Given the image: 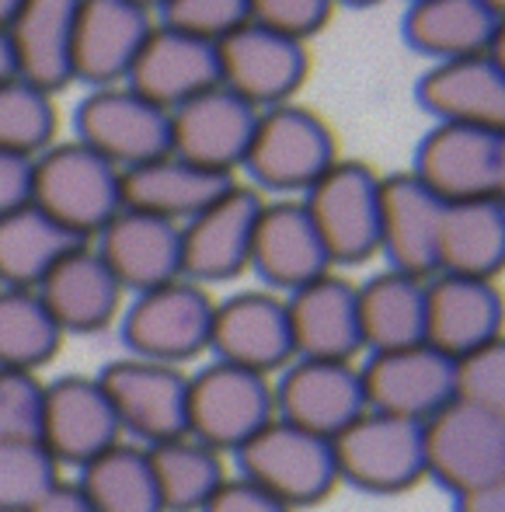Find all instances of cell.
<instances>
[{
  "mask_svg": "<svg viewBox=\"0 0 505 512\" xmlns=\"http://www.w3.org/2000/svg\"><path fill=\"white\" fill-rule=\"evenodd\" d=\"M338 157V136L328 119L300 102H286L258 112L241 171L262 196L300 199Z\"/></svg>",
  "mask_w": 505,
  "mask_h": 512,
  "instance_id": "cell-1",
  "label": "cell"
},
{
  "mask_svg": "<svg viewBox=\"0 0 505 512\" xmlns=\"http://www.w3.org/2000/svg\"><path fill=\"white\" fill-rule=\"evenodd\" d=\"M32 203L81 241H95L122 209V171L81 140H56L35 157Z\"/></svg>",
  "mask_w": 505,
  "mask_h": 512,
  "instance_id": "cell-2",
  "label": "cell"
},
{
  "mask_svg": "<svg viewBox=\"0 0 505 512\" xmlns=\"http://www.w3.org/2000/svg\"><path fill=\"white\" fill-rule=\"evenodd\" d=\"M335 269L380 255V175L366 161L338 157L300 196Z\"/></svg>",
  "mask_w": 505,
  "mask_h": 512,
  "instance_id": "cell-3",
  "label": "cell"
},
{
  "mask_svg": "<svg viewBox=\"0 0 505 512\" xmlns=\"http://www.w3.org/2000/svg\"><path fill=\"white\" fill-rule=\"evenodd\" d=\"M237 457V474L269 492L293 512L324 502L338 485V467L331 439L272 418L258 436H251Z\"/></svg>",
  "mask_w": 505,
  "mask_h": 512,
  "instance_id": "cell-4",
  "label": "cell"
},
{
  "mask_svg": "<svg viewBox=\"0 0 505 512\" xmlns=\"http://www.w3.org/2000/svg\"><path fill=\"white\" fill-rule=\"evenodd\" d=\"M216 300L206 286L192 279H171L147 293H136L122 307V342L129 356L150 359V363L178 366L192 363L209 352V331H213Z\"/></svg>",
  "mask_w": 505,
  "mask_h": 512,
  "instance_id": "cell-5",
  "label": "cell"
},
{
  "mask_svg": "<svg viewBox=\"0 0 505 512\" xmlns=\"http://www.w3.org/2000/svg\"><path fill=\"white\" fill-rule=\"evenodd\" d=\"M411 175L446 206L505 199V129L432 122L411 157Z\"/></svg>",
  "mask_w": 505,
  "mask_h": 512,
  "instance_id": "cell-6",
  "label": "cell"
},
{
  "mask_svg": "<svg viewBox=\"0 0 505 512\" xmlns=\"http://www.w3.org/2000/svg\"><path fill=\"white\" fill-rule=\"evenodd\" d=\"M74 140L91 147L119 171L171 154V112L147 102L126 81L88 88L74 105Z\"/></svg>",
  "mask_w": 505,
  "mask_h": 512,
  "instance_id": "cell-7",
  "label": "cell"
},
{
  "mask_svg": "<svg viewBox=\"0 0 505 512\" xmlns=\"http://www.w3.org/2000/svg\"><path fill=\"white\" fill-rule=\"evenodd\" d=\"M338 481L370 495H401L425 481L422 425L408 418H394L384 411H370L345 425L335 439Z\"/></svg>",
  "mask_w": 505,
  "mask_h": 512,
  "instance_id": "cell-8",
  "label": "cell"
},
{
  "mask_svg": "<svg viewBox=\"0 0 505 512\" xmlns=\"http://www.w3.org/2000/svg\"><path fill=\"white\" fill-rule=\"evenodd\" d=\"M425 478L450 495L505 481V415L450 401L422 422Z\"/></svg>",
  "mask_w": 505,
  "mask_h": 512,
  "instance_id": "cell-9",
  "label": "cell"
},
{
  "mask_svg": "<svg viewBox=\"0 0 505 512\" xmlns=\"http://www.w3.org/2000/svg\"><path fill=\"white\" fill-rule=\"evenodd\" d=\"M276 418L272 380L230 363H213L189 377V436L216 453H237Z\"/></svg>",
  "mask_w": 505,
  "mask_h": 512,
  "instance_id": "cell-10",
  "label": "cell"
},
{
  "mask_svg": "<svg viewBox=\"0 0 505 512\" xmlns=\"http://www.w3.org/2000/svg\"><path fill=\"white\" fill-rule=\"evenodd\" d=\"M216 60H220L223 88L258 112L297 102L300 88L310 77L307 42L258 21H244L237 32L216 42Z\"/></svg>",
  "mask_w": 505,
  "mask_h": 512,
  "instance_id": "cell-11",
  "label": "cell"
},
{
  "mask_svg": "<svg viewBox=\"0 0 505 512\" xmlns=\"http://www.w3.org/2000/svg\"><path fill=\"white\" fill-rule=\"evenodd\" d=\"M98 380L119 415L122 432L136 436L143 446L189 436V377L178 366L126 356L112 359Z\"/></svg>",
  "mask_w": 505,
  "mask_h": 512,
  "instance_id": "cell-12",
  "label": "cell"
},
{
  "mask_svg": "<svg viewBox=\"0 0 505 512\" xmlns=\"http://www.w3.org/2000/svg\"><path fill=\"white\" fill-rule=\"evenodd\" d=\"M265 196L234 182L216 203L182 223V276L199 286H220L251 269V241Z\"/></svg>",
  "mask_w": 505,
  "mask_h": 512,
  "instance_id": "cell-13",
  "label": "cell"
},
{
  "mask_svg": "<svg viewBox=\"0 0 505 512\" xmlns=\"http://www.w3.org/2000/svg\"><path fill=\"white\" fill-rule=\"evenodd\" d=\"M209 352L220 363L241 366L262 377L283 373L297 359L286 297L272 290H241L220 300L213 310Z\"/></svg>",
  "mask_w": 505,
  "mask_h": 512,
  "instance_id": "cell-14",
  "label": "cell"
},
{
  "mask_svg": "<svg viewBox=\"0 0 505 512\" xmlns=\"http://www.w3.org/2000/svg\"><path fill=\"white\" fill-rule=\"evenodd\" d=\"M122 436L126 432H122L119 415H115L98 377L70 373V377L46 384L39 439L60 467L81 471L98 453L122 443Z\"/></svg>",
  "mask_w": 505,
  "mask_h": 512,
  "instance_id": "cell-15",
  "label": "cell"
},
{
  "mask_svg": "<svg viewBox=\"0 0 505 512\" xmlns=\"http://www.w3.org/2000/svg\"><path fill=\"white\" fill-rule=\"evenodd\" d=\"M359 380H363L366 408L418 425L453 401V359L432 349L429 342L370 352V359L359 366Z\"/></svg>",
  "mask_w": 505,
  "mask_h": 512,
  "instance_id": "cell-16",
  "label": "cell"
},
{
  "mask_svg": "<svg viewBox=\"0 0 505 512\" xmlns=\"http://www.w3.org/2000/svg\"><path fill=\"white\" fill-rule=\"evenodd\" d=\"M255 122L258 108L216 84L171 112V154L216 175L237 178L248 157Z\"/></svg>",
  "mask_w": 505,
  "mask_h": 512,
  "instance_id": "cell-17",
  "label": "cell"
},
{
  "mask_svg": "<svg viewBox=\"0 0 505 512\" xmlns=\"http://www.w3.org/2000/svg\"><path fill=\"white\" fill-rule=\"evenodd\" d=\"M415 102L443 126L505 129V56L502 49L464 60L432 63L415 81Z\"/></svg>",
  "mask_w": 505,
  "mask_h": 512,
  "instance_id": "cell-18",
  "label": "cell"
},
{
  "mask_svg": "<svg viewBox=\"0 0 505 512\" xmlns=\"http://www.w3.org/2000/svg\"><path fill=\"white\" fill-rule=\"evenodd\" d=\"M154 25V14L136 7L133 0H81L70 53L74 84H122Z\"/></svg>",
  "mask_w": 505,
  "mask_h": 512,
  "instance_id": "cell-19",
  "label": "cell"
},
{
  "mask_svg": "<svg viewBox=\"0 0 505 512\" xmlns=\"http://www.w3.org/2000/svg\"><path fill=\"white\" fill-rule=\"evenodd\" d=\"M272 394H276V418L324 439H335L366 411L359 366L352 363L293 359L279 373V384H272Z\"/></svg>",
  "mask_w": 505,
  "mask_h": 512,
  "instance_id": "cell-20",
  "label": "cell"
},
{
  "mask_svg": "<svg viewBox=\"0 0 505 512\" xmlns=\"http://www.w3.org/2000/svg\"><path fill=\"white\" fill-rule=\"evenodd\" d=\"M439 203L411 171L380 175V258L387 269L432 279L439 269Z\"/></svg>",
  "mask_w": 505,
  "mask_h": 512,
  "instance_id": "cell-21",
  "label": "cell"
},
{
  "mask_svg": "<svg viewBox=\"0 0 505 512\" xmlns=\"http://www.w3.org/2000/svg\"><path fill=\"white\" fill-rule=\"evenodd\" d=\"M251 269L279 297L335 272L317 227L310 223L300 199H272L262 203L251 241Z\"/></svg>",
  "mask_w": 505,
  "mask_h": 512,
  "instance_id": "cell-22",
  "label": "cell"
},
{
  "mask_svg": "<svg viewBox=\"0 0 505 512\" xmlns=\"http://www.w3.org/2000/svg\"><path fill=\"white\" fill-rule=\"evenodd\" d=\"M499 338H505V304L499 283L443 276V272L425 283V342L432 349L460 359Z\"/></svg>",
  "mask_w": 505,
  "mask_h": 512,
  "instance_id": "cell-23",
  "label": "cell"
},
{
  "mask_svg": "<svg viewBox=\"0 0 505 512\" xmlns=\"http://www.w3.org/2000/svg\"><path fill=\"white\" fill-rule=\"evenodd\" d=\"M126 84L140 91L147 102L161 105L164 112H175L185 102L199 98L202 91L220 84V60L216 42L196 39L189 32H178L157 21L147 35Z\"/></svg>",
  "mask_w": 505,
  "mask_h": 512,
  "instance_id": "cell-24",
  "label": "cell"
},
{
  "mask_svg": "<svg viewBox=\"0 0 505 512\" xmlns=\"http://www.w3.org/2000/svg\"><path fill=\"white\" fill-rule=\"evenodd\" d=\"M35 293L63 335H98L119 321L126 307V290L91 241L63 255Z\"/></svg>",
  "mask_w": 505,
  "mask_h": 512,
  "instance_id": "cell-25",
  "label": "cell"
},
{
  "mask_svg": "<svg viewBox=\"0 0 505 512\" xmlns=\"http://www.w3.org/2000/svg\"><path fill=\"white\" fill-rule=\"evenodd\" d=\"M95 251L129 293H147L171 279H182V227L157 216L119 209L95 237Z\"/></svg>",
  "mask_w": 505,
  "mask_h": 512,
  "instance_id": "cell-26",
  "label": "cell"
},
{
  "mask_svg": "<svg viewBox=\"0 0 505 512\" xmlns=\"http://www.w3.org/2000/svg\"><path fill=\"white\" fill-rule=\"evenodd\" d=\"M286 314H290L297 359L352 363L363 352L356 283L342 279L338 272L293 290L286 297Z\"/></svg>",
  "mask_w": 505,
  "mask_h": 512,
  "instance_id": "cell-27",
  "label": "cell"
},
{
  "mask_svg": "<svg viewBox=\"0 0 505 512\" xmlns=\"http://www.w3.org/2000/svg\"><path fill=\"white\" fill-rule=\"evenodd\" d=\"M401 39L429 63L495 53L505 39V14L481 0H408Z\"/></svg>",
  "mask_w": 505,
  "mask_h": 512,
  "instance_id": "cell-28",
  "label": "cell"
},
{
  "mask_svg": "<svg viewBox=\"0 0 505 512\" xmlns=\"http://www.w3.org/2000/svg\"><path fill=\"white\" fill-rule=\"evenodd\" d=\"M81 0H21L4 28L14 53V74L35 88L60 95L74 84L70 53Z\"/></svg>",
  "mask_w": 505,
  "mask_h": 512,
  "instance_id": "cell-29",
  "label": "cell"
},
{
  "mask_svg": "<svg viewBox=\"0 0 505 512\" xmlns=\"http://www.w3.org/2000/svg\"><path fill=\"white\" fill-rule=\"evenodd\" d=\"M234 182L237 178L216 175L192 161H182L178 154H168L122 171V209H136L182 227L209 203H216Z\"/></svg>",
  "mask_w": 505,
  "mask_h": 512,
  "instance_id": "cell-30",
  "label": "cell"
},
{
  "mask_svg": "<svg viewBox=\"0 0 505 512\" xmlns=\"http://www.w3.org/2000/svg\"><path fill=\"white\" fill-rule=\"evenodd\" d=\"M505 269V199L450 203L439 223L436 276H467L499 283Z\"/></svg>",
  "mask_w": 505,
  "mask_h": 512,
  "instance_id": "cell-31",
  "label": "cell"
},
{
  "mask_svg": "<svg viewBox=\"0 0 505 512\" xmlns=\"http://www.w3.org/2000/svg\"><path fill=\"white\" fill-rule=\"evenodd\" d=\"M425 283L429 279L384 269L356 286L363 349L391 352L425 342Z\"/></svg>",
  "mask_w": 505,
  "mask_h": 512,
  "instance_id": "cell-32",
  "label": "cell"
},
{
  "mask_svg": "<svg viewBox=\"0 0 505 512\" xmlns=\"http://www.w3.org/2000/svg\"><path fill=\"white\" fill-rule=\"evenodd\" d=\"M88 244L63 230L35 203L0 216V286L7 290H39L63 255Z\"/></svg>",
  "mask_w": 505,
  "mask_h": 512,
  "instance_id": "cell-33",
  "label": "cell"
},
{
  "mask_svg": "<svg viewBox=\"0 0 505 512\" xmlns=\"http://www.w3.org/2000/svg\"><path fill=\"white\" fill-rule=\"evenodd\" d=\"M74 485L95 512H164L147 446L140 443L122 439L112 450L98 453L91 464L81 467Z\"/></svg>",
  "mask_w": 505,
  "mask_h": 512,
  "instance_id": "cell-34",
  "label": "cell"
},
{
  "mask_svg": "<svg viewBox=\"0 0 505 512\" xmlns=\"http://www.w3.org/2000/svg\"><path fill=\"white\" fill-rule=\"evenodd\" d=\"M147 457L154 467L164 512H202V506L216 495V488L227 481L223 453L192 436L147 446Z\"/></svg>",
  "mask_w": 505,
  "mask_h": 512,
  "instance_id": "cell-35",
  "label": "cell"
},
{
  "mask_svg": "<svg viewBox=\"0 0 505 512\" xmlns=\"http://www.w3.org/2000/svg\"><path fill=\"white\" fill-rule=\"evenodd\" d=\"M63 338L39 293L0 286V370H42L56 359Z\"/></svg>",
  "mask_w": 505,
  "mask_h": 512,
  "instance_id": "cell-36",
  "label": "cell"
},
{
  "mask_svg": "<svg viewBox=\"0 0 505 512\" xmlns=\"http://www.w3.org/2000/svg\"><path fill=\"white\" fill-rule=\"evenodd\" d=\"M60 108L56 95L35 88L25 77L0 81V150L21 157H39L60 140Z\"/></svg>",
  "mask_w": 505,
  "mask_h": 512,
  "instance_id": "cell-37",
  "label": "cell"
},
{
  "mask_svg": "<svg viewBox=\"0 0 505 512\" xmlns=\"http://www.w3.org/2000/svg\"><path fill=\"white\" fill-rule=\"evenodd\" d=\"M63 467L42 439L0 446V512H32L60 485Z\"/></svg>",
  "mask_w": 505,
  "mask_h": 512,
  "instance_id": "cell-38",
  "label": "cell"
},
{
  "mask_svg": "<svg viewBox=\"0 0 505 512\" xmlns=\"http://www.w3.org/2000/svg\"><path fill=\"white\" fill-rule=\"evenodd\" d=\"M453 401L505 415V338L453 359Z\"/></svg>",
  "mask_w": 505,
  "mask_h": 512,
  "instance_id": "cell-39",
  "label": "cell"
},
{
  "mask_svg": "<svg viewBox=\"0 0 505 512\" xmlns=\"http://www.w3.org/2000/svg\"><path fill=\"white\" fill-rule=\"evenodd\" d=\"M42 394L46 384L39 380V373L0 370V446L39 439Z\"/></svg>",
  "mask_w": 505,
  "mask_h": 512,
  "instance_id": "cell-40",
  "label": "cell"
},
{
  "mask_svg": "<svg viewBox=\"0 0 505 512\" xmlns=\"http://www.w3.org/2000/svg\"><path fill=\"white\" fill-rule=\"evenodd\" d=\"M157 21L178 32H189L196 39L220 42L230 32L251 21L248 0H168Z\"/></svg>",
  "mask_w": 505,
  "mask_h": 512,
  "instance_id": "cell-41",
  "label": "cell"
},
{
  "mask_svg": "<svg viewBox=\"0 0 505 512\" xmlns=\"http://www.w3.org/2000/svg\"><path fill=\"white\" fill-rule=\"evenodd\" d=\"M251 21L310 42L331 21L335 0H248Z\"/></svg>",
  "mask_w": 505,
  "mask_h": 512,
  "instance_id": "cell-42",
  "label": "cell"
},
{
  "mask_svg": "<svg viewBox=\"0 0 505 512\" xmlns=\"http://www.w3.org/2000/svg\"><path fill=\"white\" fill-rule=\"evenodd\" d=\"M202 512H293V509L237 474V478H227L216 488V495L202 506Z\"/></svg>",
  "mask_w": 505,
  "mask_h": 512,
  "instance_id": "cell-43",
  "label": "cell"
},
{
  "mask_svg": "<svg viewBox=\"0 0 505 512\" xmlns=\"http://www.w3.org/2000/svg\"><path fill=\"white\" fill-rule=\"evenodd\" d=\"M32 171L35 157L0 150V216L32 203Z\"/></svg>",
  "mask_w": 505,
  "mask_h": 512,
  "instance_id": "cell-44",
  "label": "cell"
},
{
  "mask_svg": "<svg viewBox=\"0 0 505 512\" xmlns=\"http://www.w3.org/2000/svg\"><path fill=\"white\" fill-rule=\"evenodd\" d=\"M453 512H505V481L457 492L453 495Z\"/></svg>",
  "mask_w": 505,
  "mask_h": 512,
  "instance_id": "cell-45",
  "label": "cell"
},
{
  "mask_svg": "<svg viewBox=\"0 0 505 512\" xmlns=\"http://www.w3.org/2000/svg\"><path fill=\"white\" fill-rule=\"evenodd\" d=\"M32 512H95V509H91V502L84 499L74 481H60Z\"/></svg>",
  "mask_w": 505,
  "mask_h": 512,
  "instance_id": "cell-46",
  "label": "cell"
},
{
  "mask_svg": "<svg viewBox=\"0 0 505 512\" xmlns=\"http://www.w3.org/2000/svg\"><path fill=\"white\" fill-rule=\"evenodd\" d=\"M7 77H14V53L7 32H0V81H7Z\"/></svg>",
  "mask_w": 505,
  "mask_h": 512,
  "instance_id": "cell-47",
  "label": "cell"
},
{
  "mask_svg": "<svg viewBox=\"0 0 505 512\" xmlns=\"http://www.w3.org/2000/svg\"><path fill=\"white\" fill-rule=\"evenodd\" d=\"M18 4H21V0H0V32H4V28L11 25L14 11H18Z\"/></svg>",
  "mask_w": 505,
  "mask_h": 512,
  "instance_id": "cell-48",
  "label": "cell"
},
{
  "mask_svg": "<svg viewBox=\"0 0 505 512\" xmlns=\"http://www.w3.org/2000/svg\"><path fill=\"white\" fill-rule=\"evenodd\" d=\"M377 4H384V0H335V7H352V11H366Z\"/></svg>",
  "mask_w": 505,
  "mask_h": 512,
  "instance_id": "cell-49",
  "label": "cell"
},
{
  "mask_svg": "<svg viewBox=\"0 0 505 512\" xmlns=\"http://www.w3.org/2000/svg\"><path fill=\"white\" fill-rule=\"evenodd\" d=\"M133 4H136V7H143V11H150V14L157 18V14L164 11V4H168V0H133Z\"/></svg>",
  "mask_w": 505,
  "mask_h": 512,
  "instance_id": "cell-50",
  "label": "cell"
},
{
  "mask_svg": "<svg viewBox=\"0 0 505 512\" xmlns=\"http://www.w3.org/2000/svg\"><path fill=\"white\" fill-rule=\"evenodd\" d=\"M481 4H488V7H492V11L505 14V0H481Z\"/></svg>",
  "mask_w": 505,
  "mask_h": 512,
  "instance_id": "cell-51",
  "label": "cell"
}]
</instances>
